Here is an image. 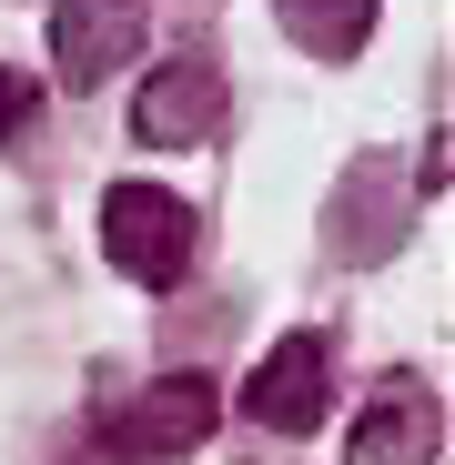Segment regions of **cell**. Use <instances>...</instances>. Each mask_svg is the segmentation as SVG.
<instances>
[{
	"mask_svg": "<svg viewBox=\"0 0 455 465\" xmlns=\"http://www.w3.org/2000/svg\"><path fill=\"white\" fill-rule=\"evenodd\" d=\"M92 435H102V455H122V465H163V455H183V445L213 435V384H203V374H163V384H142V395L102 405Z\"/></svg>",
	"mask_w": 455,
	"mask_h": 465,
	"instance_id": "6da1fadb",
	"label": "cell"
},
{
	"mask_svg": "<svg viewBox=\"0 0 455 465\" xmlns=\"http://www.w3.org/2000/svg\"><path fill=\"white\" fill-rule=\"evenodd\" d=\"M102 253H112L132 283H183V263H193V213H183V193H163V183H112V193H102Z\"/></svg>",
	"mask_w": 455,
	"mask_h": 465,
	"instance_id": "7a4b0ae2",
	"label": "cell"
},
{
	"mask_svg": "<svg viewBox=\"0 0 455 465\" xmlns=\"http://www.w3.org/2000/svg\"><path fill=\"white\" fill-rule=\"evenodd\" d=\"M324 364H334L324 334H283V344L253 364V384H243V415H253L263 435H314L324 405H334V374H324Z\"/></svg>",
	"mask_w": 455,
	"mask_h": 465,
	"instance_id": "3957f363",
	"label": "cell"
},
{
	"mask_svg": "<svg viewBox=\"0 0 455 465\" xmlns=\"http://www.w3.org/2000/svg\"><path fill=\"white\" fill-rule=\"evenodd\" d=\"M142 11H152V0H61V11H51L61 92H102L112 71L142 51Z\"/></svg>",
	"mask_w": 455,
	"mask_h": 465,
	"instance_id": "277c9868",
	"label": "cell"
},
{
	"mask_svg": "<svg viewBox=\"0 0 455 465\" xmlns=\"http://www.w3.org/2000/svg\"><path fill=\"white\" fill-rule=\"evenodd\" d=\"M132 132H142L152 152L213 142V132H223V71H213V61H173V71H152L142 102H132Z\"/></svg>",
	"mask_w": 455,
	"mask_h": 465,
	"instance_id": "5b68a950",
	"label": "cell"
},
{
	"mask_svg": "<svg viewBox=\"0 0 455 465\" xmlns=\"http://www.w3.org/2000/svg\"><path fill=\"white\" fill-rule=\"evenodd\" d=\"M435 435H445V415H435V395L425 384H385V395H374V415L354 425V465H425L435 455Z\"/></svg>",
	"mask_w": 455,
	"mask_h": 465,
	"instance_id": "8992f818",
	"label": "cell"
},
{
	"mask_svg": "<svg viewBox=\"0 0 455 465\" xmlns=\"http://www.w3.org/2000/svg\"><path fill=\"white\" fill-rule=\"evenodd\" d=\"M273 21H283L303 51L344 61V51H364V31H374V0H273Z\"/></svg>",
	"mask_w": 455,
	"mask_h": 465,
	"instance_id": "52a82bcc",
	"label": "cell"
},
{
	"mask_svg": "<svg viewBox=\"0 0 455 465\" xmlns=\"http://www.w3.org/2000/svg\"><path fill=\"white\" fill-rule=\"evenodd\" d=\"M41 112V82H31V71H11V61H0V142H11L21 122Z\"/></svg>",
	"mask_w": 455,
	"mask_h": 465,
	"instance_id": "ba28073f",
	"label": "cell"
}]
</instances>
